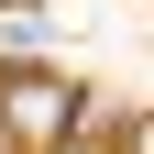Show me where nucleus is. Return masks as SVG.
<instances>
[{
	"label": "nucleus",
	"mask_w": 154,
	"mask_h": 154,
	"mask_svg": "<svg viewBox=\"0 0 154 154\" xmlns=\"http://www.w3.org/2000/svg\"><path fill=\"white\" fill-rule=\"evenodd\" d=\"M77 121H88L77 88H66V77H44V66H22L11 88H0V143H66Z\"/></svg>",
	"instance_id": "f257e3e1"
}]
</instances>
